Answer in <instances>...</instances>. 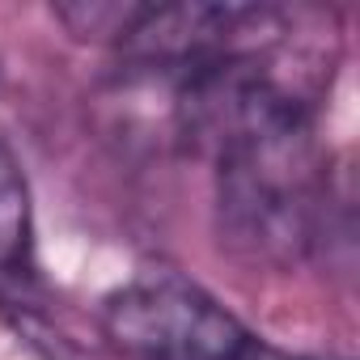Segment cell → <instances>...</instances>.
Wrapping results in <instances>:
<instances>
[{"instance_id":"1","label":"cell","mask_w":360,"mask_h":360,"mask_svg":"<svg viewBox=\"0 0 360 360\" xmlns=\"http://www.w3.org/2000/svg\"><path fill=\"white\" fill-rule=\"evenodd\" d=\"M102 326L127 360H305L259 339L178 271H148L115 288L102 305Z\"/></svg>"},{"instance_id":"2","label":"cell","mask_w":360,"mask_h":360,"mask_svg":"<svg viewBox=\"0 0 360 360\" xmlns=\"http://www.w3.org/2000/svg\"><path fill=\"white\" fill-rule=\"evenodd\" d=\"M34 259V212L18 157L0 144V284L30 276Z\"/></svg>"}]
</instances>
